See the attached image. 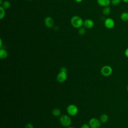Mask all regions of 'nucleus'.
Masks as SVG:
<instances>
[{
	"label": "nucleus",
	"instance_id": "f03ea898",
	"mask_svg": "<svg viewBox=\"0 0 128 128\" xmlns=\"http://www.w3.org/2000/svg\"><path fill=\"white\" fill-rule=\"evenodd\" d=\"M60 122L62 126L65 127H68L70 125L72 120L66 114H63L60 116Z\"/></svg>",
	"mask_w": 128,
	"mask_h": 128
},
{
	"label": "nucleus",
	"instance_id": "7c9ffc66",
	"mask_svg": "<svg viewBox=\"0 0 128 128\" xmlns=\"http://www.w3.org/2000/svg\"></svg>",
	"mask_w": 128,
	"mask_h": 128
},
{
	"label": "nucleus",
	"instance_id": "dca6fc26",
	"mask_svg": "<svg viewBox=\"0 0 128 128\" xmlns=\"http://www.w3.org/2000/svg\"><path fill=\"white\" fill-rule=\"evenodd\" d=\"M52 114L54 116H58L61 114V112L59 108H55L52 111Z\"/></svg>",
	"mask_w": 128,
	"mask_h": 128
},
{
	"label": "nucleus",
	"instance_id": "2eb2a0df",
	"mask_svg": "<svg viewBox=\"0 0 128 128\" xmlns=\"http://www.w3.org/2000/svg\"><path fill=\"white\" fill-rule=\"evenodd\" d=\"M0 6H2L4 9L6 10V9H8L10 8V2H8V0H5V1L3 2L2 4L0 5Z\"/></svg>",
	"mask_w": 128,
	"mask_h": 128
},
{
	"label": "nucleus",
	"instance_id": "a878e982",
	"mask_svg": "<svg viewBox=\"0 0 128 128\" xmlns=\"http://www.w3.org/2000/svg\"><path fill=\"white\" fill-rule=\"evenodd\" d=\"M122 2H126V3H128V0H122Z\"/></svg>",
	"mask_w": 128,
	"mask_h": 128
},
{
	"label": "nucleus",
	"instance_id": "b1692460",
	"mask_svg": "<svg viewBox=\"0 0 128 128\" xmlns=\"http://www.w3.org/2000/svg\"><path fill=\"white\" fill-rule=\"evenodd\" d=\"M76 2H82L83 0H74Z\"/></svg>",
	"mask_w": 128,
	"mask_h": 128
},
{
	"label": "nucleus",
	"instance_id": "1a4fd4ad",
	"mask_svg": "<svg viewBox=\"0 0 128 128\" xmlns=\"http://www.w3.org/2000/svg\"><path fill=\"white\" fill-rule=\"evenodd\" d=\"M84 26L87 29H90L93 28L94 26V22L91 19H86L84 21Z\"/></svg>",
	"mask_w": 128,
	"mask_h": 128
},
{
	"label": "nucleus",
	"instance_id": "4be33fe9",
	"mask_svg": "<svg viewBox=\"0 0 128 128\" xmlns=\"http://www.w3.org/2000/svg\"><path fill=\"white\" fill-rule=\"evenodd\" d=\"M60 72H66L67 73V69H66V67H62L60 69Z\"/></svg>",
	"mask_w": 128,
	"mask_h": 128
},
{
	"label": "nucleus",
	"instance_id": "9b49d317",
	"mask_svg": "<svg viewBox=\"0 0 128 128\" xmlns=\"http://www.w3.org/2000/svg\"><path fill=\"white\" fill-rule=\"evenodd\" d=\"M120 18L122 21L128 22V12H122L120 15Z\"/></svg>",
	"mask_w": 128,
	"mask_h": 128
},
{
	"label": "nucleus",
	"instance_id": "c85d7f7f",
	"mask_svg": "<svg viewBox=\"0 0 128 128\" xmlns=\"http://www.w3.org/2000/svg\"><path fill=\"white\" fill-rule=\"evenodd\" d=\"M126 90H127V91L128 92V85L127 86H126Z\"/></svg>",
	"mask_w": 128,
	"mask_h": 128
},
{
	"label": "nucleus",
	"instance_id": "c756f323",
	"mask_svg": "<svg viewBox=\"0 0 128 128\" xmlns=\"http://www.w3.org/2000/svg\"></svg>",
	"mask_w": 128,
	"mask_h": 128
},
{
	"label": "nucleus",
	"instance_id": "5701e85b",
	"mask_svg": "<svg viewBox=\"0 0 128 128\" xmlns=\"http://www.w3.org/2000/svg\"><path fill=\"white\" fill-rule=\"evenodd\" d=\"M124 54L125 56H126V57L128 58V48H126L125 50Z\"/></svg>",
	"mask_w": 128,
	"mask_h": 128
},
{
	"label": "nucleus",
	"instance_id": "cd10ccee",
	"mask_svg": "<svg viewBox=\"0 0 128 128\" xmlns=\"http://www.w3.org/2000/svg\"><path fill=\"white\" fill-rule=\"evenodd\" d=\"M66 128H74V127H72V126H68V127H66Z\"/></svg>",
	"mask_w": 128,
	"mask_h": 128
},
{
	"label": "nucleus",
	"instance_id": "0eeeda50",
	"mask_svg": "<svg viewBox=\"0 0 128 128\" xmlns=\"http://www.w3.org/2000/svg\"><path fill=\"white\" fill-rule=\"evenodd\" d=\"M67 78V73L60 72L57 75L56 80L59 82H64Z\"/></svg>",
	"mask_w": 128,
	"mask_h": 128
},
{
	"label": "nucleus",
	"instance_id": "f257e3e1",
	"mask_svg": "<svg viewBox=\"0 0 128 128\" xmlns=\"http://www.w3.org/2000/svg\"><path fill=\"white\" fill-rule=\"evenodd\" d=\"M70 24L74 28H79L83 26L84 20L80 16H74L70 20Z\"/></svg>",
	"mask_w": 128,
	"mask_h": 128
},
{
	"label": "nucleus",
	"instance_id": "39448f33",
	"mask_svg": "<svg viewBox=\"0 0 128 128\" xmlns=\"http://www.w3.org/2000/svg\"><path fill=\"white\" fill-rule=\"evenodd\" d=\"M100 121L98 118H90L88 122V124L90 128H100L101 123Z\"/></svg>",
	"mask_w": 128,
	"mask_h": 128
},
{
	"label": "nucleus",
	"instance_id": "f3484780",
	"mask_svg": "<svg viewBox=\"0 0 128 128\" xmlns=\"http://www.w3.org/2000/svg\"><path fill=\"white\" fill-rule=\"evenodd\" d=\"M5 9L2 6H0V19L2 20L5 16Z\"/></svg>",
	"mask_w": 128,
	"mask_h": 128
},
{
	"label": "nucleus",
	"instance_id": "393cba45",
	"mask_svg": "<svg viewBox=\"0 0 128 128\" xmlns=\"http://www.w3.org/2000/svg\"><path fill=\"white\" fill-rule=\"evenodd\" d=\"M2 39H0V47L2 48Z\"/></svg>",
	"mask_w": 128,
	"mask_h": 128
},
{
	"label": "nucleus",
	"instance_id": "4468645a",
	"mask_svg": "<svg viewBox=\"0 0 128 128\" xmlns=\"http://www.w3.org/2000/svg\"><path fill=\"white\" fill-rule=\"evenodd\" d=\"M110 11H111L110 8L108 6L104 7V8L102 9V12L104 15L108 16L110 13Z\"/></svg>",
	"mask_w": 128,
	"mask_h": 128
},
{
	"label": "nucleus",
	"instance_id": "412c9836",
	"mask_svg": "<svg viewBox=\"0 0 128 128\" xmlns=\"http://www.w3.org/2000/svg\"><path fill=\"white\" fill-rule=\"evenodd\" d=\"M81 128H90V127L89 124H83Z\"/></svg>",
	"mask_w": 128,
	"mask_h": 128
},
{
	"label": "nucleus",
	"instance_id": "20e7f679",
	"mask_svg": "<svg viewBox=\"0 0 128 128\" xmlns=\"http://www.w3.org/2000/svg\"><path fill=\"white\" fill-rule=\"evenodd\" d=\"M68 114L71 116H74L78 113V108L77 106L73 104H70L66 108Z\"/></svg>",
	"mask_w": 128,
	"mask_h": 128
},
{
	"label": "nucleus",
	"instance_id": "6e6552de",
	"mask_svg": "<svg viewBox=\"0 0 128 128\" xmlns=\"http://www.w3.org/2000/svg\"><path fill=\"white\" fill-rule=\"evenodd\" d=\"M45 26L48 28H51L54 26V20L50 16H46L44 20Z\"/></svg>",
	"mask_w": 128,
	"mask_h": 128
},
{
	"label": "nucleus",
	"instance_id": "2f4dec72",
	"mask_svg": "<svg viewBox=\"0 0 128 128\" xmlns=\"http://www.w3.org/2000/svg\"></svg>",
	"mask_w": 128,
	"mask_h": 128
},
{
	"label": "nucleus",
	"instance_id": "f8f14e48",
	"mask_svg": "<svg viewBox=\"0 0 128 128\" xmlns=\"http://www.w3.org/2000/svg\"><path fill=\"white\" fill-rule=\"evenodd\" d=\"M8 56V54L7 51L4 48H1L0 49V58L2 59L6 58Z\"/></svg>",
	"mask_w": 128,
	"mask_h": 128
},
{
	"label": "nucleus",
	"instance_id": "aec40b11",
	"mask_svg": "<svg viewBox=\"0 0 128 128\" xmlns=\"http://www.w3.org/2000/svg\"><path fill=\"white\" fill-rule=\"evenodd\" d=\"M25 128H34L33 124L30 123H28L26 124Z\"/></svg>",
	"mask_w": 128,
	"mask_h": 128
},
{
	"label": "nucleus",
	"instance_id": "a211bd4d",
	"mask_svg": "<svg viewBox=\"0 0 128 128\" xmlns=\"http://www.w3.org/2000/svg\"><path fill=\"white\" fill-rule=\"evenodd\" d=\"M86 28L84 26V27H80V28H78V34H79L81 35V36H82L84 34H85L86 33Z\"/></svg>",
	"mask_w": 128,
	"mask_h": 128
},
{
	"label": "nucleus",
	"instance_id": "6ab92c4d",
	"mask_svg": "<svg viewBox=\"0 0 128 128\" xmlns=\"http://www.w3.org/2000/svg\"><path fill=\"white\" fill-rule=\"evenodd\" d=\"M122 0H111V4L113 6H117L120 4Z\"/></svg>",
	"mask_w": 128,
	"mask_h": 128
},
{
	"label": "nucleus",
	"instance_id": "9d476101",
	"mask_svg": "<svg viewBox=\"0 0 128 128\" xmlns=\"http://www.w3.org/2000/svg\"><path fill=\"white\" fill-rule=\"evenodd\" d=\"M98 4L102 7L109 6L111 3V0H97Z\"/></svg>",
	"mask_w": 128,
	"mask_h": 128
},
{
	"label": "nucleus",
	"instance_id": "423d86ee",
	"mask_svg": "<svg viewBox=\"0 0 128 128\" xmlns=\"http://www.w3.org/2000/svg\"><path fill=\"white\" fill-rule=\"evenodd\" d=\"M115 24V22L114 20L110 18H106L104 22V25L105 27L108 29H111L112 28Z\"/></svg>",
	"mask_w": 128,
	"mask_h": 128
},
{
	"label": "nucleus",
	"instance_id": "bb28decb",
	"mask_svg": "<svg viewBox=\"0 0 128 128\" xmlns=\"http://www.w3.org/2000/svg\"><path fill=\"white\" fill-rule=\"evenodd\" d=\"M2 2H3L2 0H0V5L2 4Z\"/></svg>",
	"mask_w": 128,
	"mask_h": 128
},
{
	"label": "nucleus",
	"instance_id": "ddd939ff",
	"mask_svg": "<svg viewBox=\"0 0 128 128\" xmlns=\"http://www.w3.org/2000/svg\"><path fill=\"white\" fill-rule=\"evenodd\" d=\"M108 120V116L106 114H102L100 116V121L102 123H106Z\"/></svg>",
	"mask_w": 128,
	"mask_h": 128
},
{
	"label": "nucleus",
	"instance_id": "7ed1b4c3",
	"mask_svg": "<svg viewBox=\"0 0 128 128\" xmlns=\"http://www.w3.org/2000/svg\"><path fill=\"white\" fill-rule=\"evenodd\" d=\"M101 74L104 76H108L111 75L112 72V68L108 65L103 66L100 70Z\"/></svg>",
	"mask_w": 128,
	"mask_h": 128
}]
</instances>
